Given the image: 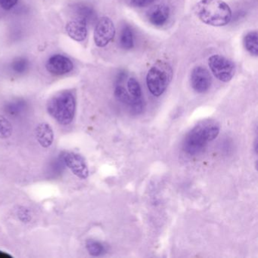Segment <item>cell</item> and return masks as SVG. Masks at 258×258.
Segmentation results:
<instances>
[{
    "label": "cell",
    "mask_w": 258,
    "mask_h": 258,
    "mask_svg": "<svg viewBox=\"0 0 258 258\" xmlns=\"http://www.w3.org/2000/svg\"><path fill=\"white\" fill-rule=\"evenodd\" d=\"M127 77V74L125 72H121L118 74L117 78V84H120Z\"/></svg>",
    "instance_id": "obj_24"
},
{
    "label": "cell",
    "mask_w": 258,
    "mask_h": 258,
    "mask_svg": "<svg viewBox=\"0 0 258 258\" xmlns=\"http://www.w3.org/2000/svg\"><path fill=\"white\" fill-rule=\"evenodd\" d=\"M190 82L191 87L196 93H205L209 90L212 80L211 75L206 69L196 67L191 72Z\"/></svg>",
    "instance_id": "obj_8"
},
{
    "label": "cell",
    "mask_w": 258,
    "mask_h": 258,
    "mask_svg": "<svg viewBox=\"0 0 258 258\" xmlns=\"http://www.w3.org/2000/svg\"><path fill=\"white\" fill-rule=\"evenodd\" d=\"M59 158L74 175L80 179H85L89 176V168L85 158L74 152H64L60 155Z\"/></svg>",
    "instance_id": "obj_6"
},
{
    "label": "cell",
    "mask_w": 258,
    "mask_h": 258,
    "mask_svg": "<svg viewBox=\"0 0 258 258\" xmlns=\"http://www.w3.org/2000/svg\"><path fill=\"white\" fill-rule=\"evenodd\" d=\"M120 45L125 50H130L134 46V36L131 27H123L120 34Z\"/></svg>",
    "instance_id": "obj_14"
},
{
    "label": "cell",
    "mask_w": 258,
    "mask_h": 258,
    "mask_svg": "<svg viewBox=\"0 0 258 258\" xmlns=\"http://www.w3.org/2000/svg\"><path fill=\"white\" fill-rule=\"evenodd\" d=\"M66 30L70 37L76 41L82 42L87 38V24L84 21L78 19L69 22Z\"/></svg>",
    "instance_id": "obj_11"
},
{
    "label": "cell",
    "mask_w": 258,
    "mask_h": 258,
    "mask_svg": "<svg viewBox=\"0 0 258 258\" xmlns=\"http://www.w3.org/2000/svg\"><path fill=\"white\" fill-rule=\"evenodd\" d=\"M26 102L22 99L12 101L7 103L5 107L6 112L8 113L11 116H19L25 111L26 108Z\"/></svg>",
    "instance_id": "obj_17"
},
{
    "label": "cell",
    "mask_w": 258,
    "mask_h": 258,
    "mask_svg": "<svg viewBox=\"0 0 258 258\" xmlns=\"http://www.w3.org/2000/svg\"><path fill=\"white\" fill-rule=\"evenodd\" d=\"M170 10L166 6L160 5L155 7L149 14V21L155 27H162L168 20Z\"/></svg>",
    "instance_id": "obj_12"
},
{
    "label": "cell",
    "mask_w": 258,
    "mask_h": 258,
    "mask_svg": "<svg viewBox=\"0 0 258 258\" xmlns=\"http://www.w3.org/2000/svg\"><path fill=\"white\" fill-rule=\"evenodd\" d=\"M173 78L171 66L164 60H158L152 66L146 76L149 92L155 97L164 94Z\"/></svg>",
    "instance_id": "obj_4"
},
{
    "label": "cell",
    "mask_w": 258,
    "mask_h": 258,
    "mask_svg": "<svg viewBox=\"0 0 258 258\" xmlns=\"http://www.w3.org/2000/svg\"><path fill=\"white\" fill-rule=\"evenodd\" d=\"M127 88L133 98H142V89L140 84L135 78L128 80Z\"/></svg>",
    "instance_id": "obj_20"
},
{
    "label": "cell",
    "mask_w": 258,
    "mask_h": 258,
    "mask_svg": "<svg viewBox=\"0 0 258 258\" xmlns=\"http://www.w3.org/2000/svg\"><path fill=\"white\" fill-rule=\"evenodd\" d=\"M13 126L10 120L0 115V139H8L13 134Z\"/></svg>",
    "instance_id": "obj_18"
},
{
    "label": "cell",
    "mask_w": 258,
    "mask_h": 258,
    "mask_svg": "<svg viewBox=\"0 0 258 258\" xmlns=\"http://www.w3.org/2000/svg\"><path fill=\"white\" fill-rule=\"evenodd\" d=\"M48 114L61 126H69L76 114L75 95L70 90L60 92L51 98L46 105Z\"/></svg>",
    "instance_id": "obj_3"
},
{
    "label": "cell",
    "mask_w": 258,
    "mask_h": 258,
    "mask_svg": "<svg viewBox=\"0 0 258 258\" xmlns=\"http://www.w3.org/2000/svg\"><path fill=\"white\" fill-rule=\"evenodd\" d=\"M244 48L246 50L253 56L258 55V34L256 31H250L244 37Z\"/></svg>",
    "instance_id": "obj_13"
},
{
    "label": "cell",
    "mask_w": 258,
    "mask_h": 258,
    "mask_svg": "<svg viewBox=\"0 0 258 258\" xmlns=\"http://www.w3.org/2000/svg\"><path fill=\"white\" fill-rule=\"evenodd\" d=\"M35 134L37 142L42 147L47 149L53 143V130L49 123H39L36 127Z\"/></svg>",
    "instance_id": "obj_10"
},
{
    "label": "cell",
    "mask_w": 258,
    "mask_h": 258,
    "mask_svg": "<svg viewBox=\"0 0 258 258\" xmlns=\"http://www.w3.org/2000/svg\"><path fill=\"white\" fill-rule=\"evenodd\" d=\"M87 251L93 256H100L107 252L105 244L94 239H88L86 241Z\"/></svg>",
    "instance_id": "obj_16"
},
{
    "label": "cell",
    "mask_w": 258,
    "mask_h": 258,
    "mask_svg": "<svg viewBox=\"0 0 258 258\" xmlns=\"http://www.w3.org/2000/svg\"><path fill=\"white\" fill-rule=\"evenodd\" d=\"M78 19L84 21L86 23L93 22L96 19V13L91 7L86 5L78 6L75 10Z\"/></svg>",
    "instance_id": "obj_15"
},
{
    "label": "cell",
    "mask_w": 258,
    "mask_h": 258,
    "mask_svg": "<svg viewBox=\"0 0 258 258\" xmlns=\"http://www.w3.org/2000/svg\"><path fill=\"white\" fill-rule=\"evenodd\" d=\"M114 96L119 102L126 105H130L132 100L129 93L125 90L124 87H122L121 84H117L116 86L114 89Z\"/></svg>",
    "instance_id": "obj_19"
},
{
    "label": "cell",
    "mask_w": 258,
    "mask_h": 258,
    "mask_svg": "<svg viewBox=\"0 0 258 258\" xmlns=\"http://www.w3.org/2000/svg\"><path fill=\"white\" fill-rule=\"evenodd\" d=\"M115 28L111 19L102 17L98 21L94 31V41L98 47H105L115 36Z\"/></svg>",
    "instance_id": "obj_7"
},
{
    "label": "cell",
    "mask_w": 258,
    "mask_h": 258,
    "mask_svg": "<svg viewBox=\"0 0 258 258\" xmlns=\"http://www.w3.org/2000/svg\"><path fill=\"white\" fill-rule=\"evenodd\" d=\"M46 69L49 73L56 76L67 75L73 69L72 61L66 56L55 55L51 57L46 63Z\"/></svg>",
    "instance_id": "obj_9"
},
{
    "label": "cell",
    "mask_w": 258,
    "mask_h": 258,
    "mask_svg": "<svg viewBox=\"0 0 258 258\" xmlns=\"http://www.w3.org/2000/svg\"><path fill=\"white\" fill-rule=\"evenodd\" d=\"M19 0H0V7L5 10H10L17 5Z\"/></svg>",
    "instance_id": "obj_22"
},
{
    "label": "cell",
    "mask_w": 258,
    "mask_h": 258,
    "mask_svg": "<svg viewBox=\"0 0 258 258\" xmlns=\"http://www.w3.org/2000/svg\"><path fill=\"white\" fill-rule=\"evenodd\" d=\"M208 66L214 77L222 82H229L235 75V64L222 55H214L210 57Z\"/></svg>",
    "instance_id": "obj_5"
},
{
    "label": "cell",
    "mask_w": 258,
    "mask_h": 258,
    "mask_svg": "<svg viewBox=\"0 0 258 258\" xmlns=\"http://www.w3.org/2000/svg\"><path fill=\"white\" fill-rule=\"evenodd\" d=\"M195 13L201 22L213 27L226 26L232 19L230 7L223 0H200Z\"/></svg>",
    "instance_id": "obj_2"
},
{
    "label": "cell",
    "mask_w": 258,
    "mask_h": 258,
    "mask_svg": "<svg viewBox=\"0 0 258 258\" xmlns=\"http://www.w3.org/2000/svg\"><path fill=\"white\" fill-rule=\"evenodd\" d=\"M28 67H29V63L28 60L24 58H17L12 64V69L18 75L25 73L28 70Z\"/></svg>",
    "instance_id": "obj_21"
},
{
    "label": "cell",
    "mask_w": 258,
    "mask_h": 258,
    "mask_svg": "<svg viewBox=\"0 0 258 258\" xmlns=\"http://www.w3.org/2000/svg\"><path fill=\"white\" fill-rule=\"evenodd\" d=\"M220 131V125L214 119H205L197 123L184 139L182 149L188 155H199L210 142L214 141Z\"/></svg>",
    "instance_id": "obj_1"
},
{
    "label": "cell",
    "mask_w": 258,
    "mask_h": 258,
    "mask_svg": "<svg viewBox=\"0 0 258 258\" xmlns=\"http://www.w3.org/2000/svg\"><path fill=\"white\" fill-rule=\"evenodd\" d=\"M133 5L139 8H143V7H148L153 4L155 0H131Z\"/></svg>",
    "instance_id": "obj_23"
}]
</instances>
